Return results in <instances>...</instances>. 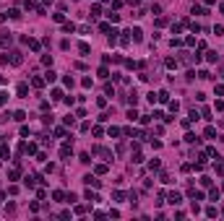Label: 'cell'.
<instances>
[{
    "instance_id": "obj_1",
    "label": "cell",
    "mask_w": 224,
    "mask_h": 221,
    "mask_svg": "<svg viewBox=\"0 0 224 221\" xmlns=\"http://www.w3.org/2000/svg\"><path fill=\"white\" fill-rule=\"evenodd\" d=\"M94 153H97V156H102L104 161H112V151H107L104 148V146H94V148H91Z\"/></svg>"
},
{
    "instance_id": "obj_2",
    "label": "cell",
    "mask_w": 224,
    "mask_h": 221,
    "mask_svg": "<svg viewBox=\"0 0 224 221\" xmlns=\"http://www.w3.org/2000/svg\"><path fill=\"white\" fill-rule=\"evenodd\" d=\"M8 63H11V65H21V63H24V57H21V52H18V49L8 55Z\"/></svg>"
},
{
    "instance_id": "obj_3",
    "label": "cell",
    "mask_w": 224,
    "mask_h": 221,
    "mask_svg": "<svg viewBox=\"0 0 224 221\" xmlns=\"http://www.w3.org/2000/svg\"><path fill=\"white\" fill-rule=\"evenodd\" d=\"M70 148H73V141H70V143H63V148H60V156H63V159H68V156H70Z\"/></svg>"
},
{
    "instance_id": "obj_4",
    "label": "cell",
    "mask_w": 224,
    "mask_h": 221,
    "mask_svg": "<svg viewBox=\"0 0 224 221\" xmlns=\"http://www.w3.org/2000/svg\"><path fill=\"white\" fill-rule=\"evenodd\" d=\"M167 200H169L172 205H180V203H183V195H180V193H169V198H167Z\"/></svg>"
},
{
    "instance_id": "obj_5",
    "label": "cell",
    "mask_w": 224,
    "mask_h": 221,
    "mask_svg": "<svg viewBox=\"0 0 224 221\" xmlns=\"http://www.w3.org/2000/svg\"><path fill=\"white\" fill-rule=\"evenodd\" d=\"M156 101H159V104H167V101H169V94H167V91L162 88V91L156 94Z\"/></svg>"
},
{
    "instance_id": "obj_6",
    "label": "cell",
    "mask_w": 224,
    "mask_h": 221,
    "mask_svg": "<svg viewBox=\"0 0 224 221\" xmlns=\"http://www.w3.org/2000/svg\"><path fill=\"white\" fill-rule=\"evenodd\" d=\"M83 182H86V185H91V187H99V180H97L94 174H86V177H83Z\"/></svg>"
},
{
    "instance_id": "obj_7",
    "label": "cell",
    "mask_w": 224,
    "mask_h": 221,
    "mask_svg": "<svg viewBox=\"0 0 224 221\" xmlns=\"http://www.w3.org/2000/svg\"><path fill=\"white\" fill-rule=\"evenodd\" d=\"M131 36H133V42H141V39H143V31L136 26V29H131Z\"/></svg>"
},
{
    "instance_id": "obj_8",
    "label": "cell",
    "mask_w": 224,
    "mask_h": 221,
    "mask_svg": "<svg viewBox=\"0 0 224 221\" xmlns=\"http://www.w3.org/2000/svg\"><path fill=\"white\" fill-rule=\"evenodd\" d=\"M18 177H21V167L16 164V167H13L11 172H8V180H18Z\"/></svg>"
},
{
    "instance_id": "obj_9",
    "label": "cell",
    "mask_w": 224,
    "mask_h": 221,
    "mask_svg": "<svg viewBox=\"0 0 224 221\" xmlns=\"http://www.w3.org/2000/svg\"><path fill=\"white\" fill-rule=\"evenodd\" d=\"M11 39H13V36H11V31H0V42H3L5 47L11 44Z\"/></svg>"
},
{
    "instance_id": "obj_10",
    "label": "cell",
    "mask_w": 224,
    "mask_h": 221,
    "mask_svg": "<svg viewBox=\"0 0 224 221\" xmlns=\"http://www.w3.org/2000/svg\"><path fill=\"white\" fill-rule=\"evenodd\" d=\"M125 101H128V104H136V101H138V91L133 88V91H131V94L125 96Z\"/></svg>"
},
{
    "instance_id": "obj_11",
    "label": "cell",
    "mask_w": 224,
    "mask_h": 221,
    "mask_svg": "<svg viewBox=\"0 0 224 221\" xmlns=\"http://www.w3.org/2000/svg\"><path fill=\"white\" fill-rule=\"evenodd\" d=\"M16 94H18V96H26V94H29V86H26V83H18V86H16Z\"/></svg>"
},
{
    "instance_id": "obj_12",
    "label": "cell",
    "mask_w": 224,
    "mask_h": 221,
    "mask_svg": "<svg viewBox=\"0 0 224 221\" xmlns=\"http://www.w3.org/2000/svg\"><path fill=\"white\" fill-rule=\"evenodd\" d=\"M99 13H102V8H99V5H91V11H89V18H99Z\"/></svg>"
},
{
    "instance_id": "obj_13",
    "label": "cell",
    "mask_w": 224,
    "mask_h": 221,
    "mask_svg": "<svg viewBox=\"0 0 224 221\" xmlns=\"http://www.w3.org/2000/svg\"><path fill=\"white\" fill-rule=\"evenodd\" d=\"M63 31H65V34H73V31H76V24H70V21H65V24H63Z\"/></svg>"
},
{
    "instance_id": "obj_14",
    "label": "cell",
    "mask_w": 224,
    "mask_h": 221,
    "mask_svg": "<svg viewBox=\"0 0 224 221\" xmlns=\"http://www.w3.org/2000/svg\"><path fill=\"white\" fill-rule=\"evenodd\" d=\"M45 83H47V81H45V78H37V76H34V78H31V86H34V88H42V86H45Z\"/></svg>"
},
{
    "instance_id": "obj_15",
    "label": "cell",
    "mask_w": 224,
    "mask_h": 221,
    "mask_svg": "<svg viewBox=\"0 0 224 221\" xmlns=\"http://www.w3.org/2000/svg\"><path fill=\"white\" fill-rule=\"evenodd\" d=\"M78 52H81V55H89V52H91V47H89L86 42H81V44H78Z\"/></svg>"
},
{
    "instance_id": "obj_16",
    "label": "cell",
    "mask_w": 224,
    "mask_h": 221,
    "mask_svg": "<svg viewBox=\"0 0 224 221\" xmlns=\"http://www.w3.org/2000/svg\"><path fill=\"white\" fill-rule=\"evenodd\" d=\"M177 57H167V60H164V65H167V68H177Z\"/></svg>"
},
{
    "instance_id": "obj_17",
    "label": "cell",
    "mask_w": 224,
    "mask_h": 221,
    "mask_svg": "<svg viewBox=\"0 0 224 221\" xmlns=\"http://www.w3.org/2000/svg\"><path fill=\"white\" fill-rule=\"evenodd\" d=\"M13 120H16V122H24V120H26V112H21V109H18V112H13Z\"/></svg>"
},
{
    "instance_id": "obj_18",
    "label": "cell",
    "mask_w": 224,
    "mask_h": 221,
    "mask_svg": "<svg viewBox=\"0 0 224 221\" xmlns=\"http://www.w3.org/2000/svg\"><path fill=\"white\" fill-rule=\"evenodd\" d=\"M55 78H57V73H55V70H47V76H45L47 83H55Z\"/></svg>"
},
{
    "instance_id": "obj_19",
    "label": "cell",
    "mask_w": 224,
    "mask_h": 221,
    "mask_svg": "<svg viewBox=\"0 0 224 221\" xmlns=\"http://www.w3.org/2000/svg\"><path fill=\"white\" fill-rule=\"evenodd\" d=\"M185 143H198V138H196V133H185Z\"/></svg>"
},
{
    "instance_id": "obj_20",
    "label": "cell",
    "mask_w": 224,
    "mask_h": 221,
    "mask_svg": "<svg viewBox=\"0 0 224 221\" xmlns=\"http://www.w3.org/2000/svg\"><path fill=\"white\" fill-rule=\"evenodd\" d=\"M112 198H115L117 203H122V198H125V193H122V190H115V193H112Z\"/></svg>"
},
{
    "instance_id": "obj_21",
    "label": "cell",
    "mask_w": 224,
    "mask_h": 221,
    "mask_svg": "<svg viewBox=\"0 0 224 221\" xmlns=\"http://www.w3.org/2000/svg\"><path fill=\"white\" fill-rule=\"evenodd\" d=\"M203 135H206V138H216V128H211V125H208V128H206V133H203Z\"/></svg>"
},
{
    "instance_id": "obj_22",
    "label": "cell",
    "mask_w": 224,
    "mask_h": 221,
    "mask_svg": "<svg viewBox=\"0 0 224 221\" xmlns=\"http://www.w3.org/2000/svg\"><path fill=\"white\" fill-rule=\"evenodd\" d=\"M29 47H31V49H34V52H39V47H42V44H39L37 39H29Z\"/></svg>"
},
{
    "instance_id": "obj_23",
    "label": "cell",
    "mask_w": 224,
    "mask_h": 221,
    "mask_svg": "<svg viewBox=\"0 0 224 221\" xmlns=\"http://www.w3.org/2000/svg\"><path fill=\"white\" fill-rule=\"evenodd\" d=\"M190 13H196V16H206V11L201 8V5H193V11H190Z\"/></svg>"
},
{
    "instance_id": "obj_24",
    "label": "cell",
    "mask_w": 224,
    "mask_h": 221,
    "mask_svg": "<svg viewBox=\"0 0 224 221\" xmlns=\"http://www.w3.org/2000/svg\"><path fill=\"white\" fill-rule=\"evenodd\" d=\"M63 83H65L68 88H73V83H76V81H73V76H65V78H63Z\"/></svg>"
},
{
    "instance_id": "obj_25",
    "label": "cell",
    "mask_w": 224,
    "mask_h": 221,
    "mask_svg": "<svg viewBox=\"0 0 224 221\" xmlns=\"http://www.w3.org/2000/svg\"><path fill=\"white\" fill-rule=\"evenodd\" d=\"M120 133H122V130H120V128H115V125H112V128H110V138H117Z\"/></svg>"
},
{
    "instance_id": "obj_26",
    "label": "cell",
    "mask_w": 224,
    "mask_h": 221,
    "mask_svg": "<svg viewBox=\"0 0 224 221\" xmlns=\"http://www.w3.org/2000/svg\"><path fill=\"white\" fill-rule=\"evenodd\" d=\"M128 120H131V122L138 120V112H136V109H128Z\"/></svg>"
},
{
    "instance_id": "obj_27",
    "label": "cell",
    "mask_w": 224,
    "mask_h": 221,
    "mask_svg": "<svg viewBox=\"0 0 224 221\" xmlns=\"http://www.w3.org/2000/svg\"><path fill=\"white\" fill-rule=\"evenodd\" d=\"M110 76V70H107V65H102V68H99V78H107Z\"/></svg>"
},
{
    "instance_id": "obj_28",
    "label": "cell",
    "mask_w": 224,
    "mask_h": 221,
    "mask_svg": "<svg viewBox=\"0 0 224 221\" xmlns=\"http://www.w3.org/2000/svg\"><path fill=\"white\" fill-rule=\"evenodd\" d=\"M52 198H55V200H63V198H65V193H63V190H55Z\"/></svg>"
},
{
    "instance_id": "obj_29",
    "label": "cell",
    "mask_w": 224,
    "mask_h": 221,
    "mask_svg": "<svg viewBox=\"0 0 224 221\" xmlns=\"http://www.w3.org/2000/svg\"><path fill=\"white\" fill-rule=\"evenodd\" d=\"M206 60H208V63H216V60H219V55H216V52H208Z\"/></svg>"
},
{
    "instance_id": "obj_30",
    "label": "cell",
    "mask_w": 224,
    "mask_h": 221,
    "mask_svg": "<svg viewBox=\"0 0 224 221\" xmlns=\"http://www.w3.org/2000/svg\"><path fill=\"white\" fill-rule=\"evenodd\" d=\"M52 99H55V101L63 99V91H60V88H52Z\"/></svg>"
},
{
    "instance_id": "obj_31",
    "label": "cell",
    "mask_w": 224,
    "mask_h": 221,
    "mask_svg": "<svg viewBox=\"0 0 224 221\" xmlns=\"http://www.w3.org/2000/svg\"><path fill=\"white\" fill-rule=\"evenodd\" d=\"M63 122H65L68 128H73V125H76V117H70V115H68V117H65V120H63Z\"/></svg>"
},
{
    "instance_id": "obj_32",
    "label": "cell",
    "mask_w": 224,
    "mask_h": 221,
    "mask_svg": "<svg viewBox=\"0 0 224 221\" xmlns=\"http://www.w3.org/2000/svg\"><path fill=\"white\" fill-rule=\"evenodd\" d=\"M216 213H219V211H216V208H214V205H208V208H206V216H211V219H214V216H216Z\"/></svg>"
},
{
    "instance_id": "obj_33",
    "label": "cell",
    "mask_w": 224,
    "mask_h": 221,
    "mask_svg": "<svg viewBox=\"0 0 224 221\" xmlns=\"http://www.w3.org/2000/svg\"><path fill=\"white\" fill-rule=\"evenodd\" d=\"M201 185H203V187H211V177H201Z\"/></svg>"
},
{
    "instance_id": "obj_34",
    "label": "cell",
    "mask_w": 224,
    "mask_h": 221,
    "mask_svg": "<svg viewBox=\"0 0 224 221\" xmlns=\"http://www.w3.org/2000/svg\"><path fill=\"white\" fill-rule=\"evenodd\" d=\"M55 135L57 138H65V128H55Z\"/></svg>"
},
{
    "instance_id": "obj_35",
    "label": "cell",
    "mask_w": 224,
    "mask_h": 221,
    "mask_svg": "<svg viewBox=\"0 0 224 221\" xmlns=\"http://www.w3.org/2000/svg\"><path fill=\"white\" fill-rule=\"evenodd\" d=\"M107 16H110V21H112V24H117V21H120V16H117V13H112V11L107 13Z\"/></svg>"
},
{
    "instance_id": "obj_36",
    "label": "cell",
    "mask_w": 224,
    "mask_h": 221,
    "mask_svg": "<svg viewBox=\"0 0 224 221\" xmlns=\"http://www.w3.org/2000/svg\"><path fill=\"white\" fill-rule=\"evenodd\" d=\"M42 63H45V65H52V55H42Z\"/></svg>"
},
{
    "instance_id": "obj_37",
    "label": "cell",
    "mask_w": 224,
    "mask_h": 221,
    "mask_svg": "<svg viewBox=\"0 0 224 221\" xmlns=\"http://www.w3.org/2000/svg\"><path fill=\"white\" fill-rule=\"evenodd\" d=\"M8 16H11V18H21V11L13 8V11H8Z\"/></svg>"
},
{
    "instance_id": "obj_38",
    "label": "cell",
    "mask_w": 224,
    "mask_h": 221,
    "mask_svg": "<svg viewBox=\"0 0 224 221\" xmlns=\"http://www.w3.org/2000/svg\"><path fill=\"white\" fill-rule=\"evenodd\" d=\"M76 200H78V198H76L73 193H68V195H65V203H76Z\"/></svg>"
},
{
    "instance_id": "obj_39",
    "label": "cell",
    "mask_w": 224,
    "mask_h": 221,
    "mask_svg": "<svg viewBox=\"0 0 224 221\" xmlns=\"http://www.w3.org/2000/svg\"><path fill=\"white\" fill-rule=\"evenodd\" d=\"M107 172V164H97V174H104Z\"/></svg>"
},
{
    "instance_id": "obj_40",
    "label": "cell",
    "mask_w": 224,
    "mask_h": 221,
    "mask_svg": "<svg viewBox=\"0 0 224 221\" xmlns=\"http://www.w3.org/2000/svg\"><path fill=\"white\" fill-rule=\"evenodd\" d=\"M5 101H8V94H5V91H0V107H3Z\"/></svg>"
},
{
    "instance_id": "obj_41",
    "label": "cell",
    "mask_w": 224,
    "mask_h": 221,
    "mask_svg": "<svg viewBox=\"0 0 224 221\" xmlns=\"http://www.w3.org/2000/svg\"><path fill=\"white\" fill-rule=\"evenodd\" d=\"M216 94H219V96H224V83H216Z\"/></svg>"
},
{
    "instance_id": "obj_42",
    "label": "cell",
    "mask_w": 224,
    "mask_h": 221,
    "mask_svg": "<svg viewBox=\"0 0 224 221\" xmlns=\"http://www.w3.org/2000/svg\"><path fill=\"white\" fill-rule=\"evenodd\" d=\"M216 109H219V112H224V101H222V99H216Z\"/></svg>"
},
{
    "instance_id": "obj_43",
    "label": "cell",
    "mask_w": 224,
    "mask_h": 221,
    "mask_svg": "<svg viewBox=\"0 0 224 221\" xmlns=\"http://www.w3.org/2000/svg\"><path fill=\"white\" fill-rule=\"evenodd\" d=\"M219 11H222V13H224V3H222V5H219Z\"/></svg>"
},
{
    "instance_id": "obj_44",
    "label": "cell",
    "mask_w": 224,
    "mask_h": 221,
    "mask_svg": "<svg viewBox=\"0 0 224 221\" xmlns=\"http://www.w3.org/2000/svg\"><path fill=\"white\" fill-rule=\"evenodd\" d=\"M0 83H5V78H3V76H0Z\"/></svg>"
},
{
    "instance_id": "obj_45",
    "label": "cell",
    "mask_w": 224,
    "mask_h": 221,
    "mask_svg": "<svg viewBox=\"0 0 224 221\" xmlns=\"http://www.w3.org/2000/svg\"><path fill=\"white\" fill-rule=\"evenodd\" d=\"M0 200H3V190H0Z\"/></svg>"
}]
</instances>
